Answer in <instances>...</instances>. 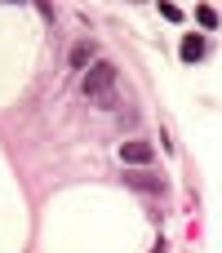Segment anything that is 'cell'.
<instances>
[{
    "instance_id": "obj_1",
    "label": "cell",
    "mask_w": 222,
    "mask_h": 253,
    "mask_svg": "<svg viewBox=\"0 0 222 253\" xmlns=\"http://www.w3.org/2000/svg\"><path fill=\"white\" fill-rule=\"evenodd\" d=\"M111 84H116V67L111 62H93L89 71H85V80H80V89L93 98V102H111Z\"/></svg>"
},
{
    "instance_id": "obj_2",
    "label": "cell",
    "mask_w": 222,
    "mask_h": 253,
    "mask_svg": "<svg viewBox=\"0 0 222 253\" xmlns=\"http://www.w3.org/2000/svg\"><path fill=\"white\" fill-rule=\"evenodd\" d=\"M151 156H156L151 142H125V147H120V160H125V165H151Z\"/></svg>"
},
{
    "instance_id": "obj_3",
    "label": "cell",
    "mask_w": 222,
    "mask_h": 253,
    "mask_svg": "<svg viewBox=\"0 0 222 253\" xmlns=\"http://www.w3.org/2000/svg\"><path fill=\"white\" fill-rule=\"evenodd\" d=\"M205 49H209V40H205V36H187L178 53H182V62H200V58H205Z\"/></svg>"
},
{
    "instance_id": "obj_4",
    "label": "cell",
    "mask_w": 222,
    "mask_h": 253,
    "mask_svg": "<svg viewBox=\"0 0 222 253\" xmlns=\"http://www.w3.org/2000/svg\"><path fill=\"white\" fill-rule=\"evenodd\" d=\"M196 22H200L205 31H214V27H218V9H214V4H196Z\"/></svg>"
},
{
    "instance_id": "obj_5",
    "label": "cell",
    "mask_w": 222,
    "mask_h": 253,
    "mask_svg": "<svg viewBox=\"0 0 222 253\" xmlns=\"http://www.w3.org/2000/svg\"><path fill=\"white\" fill-rule=\"evenodd\" d=\"M89 58H93V44H76L71 49V67H85Z\"/></svg>"
},
{
    "instance_id": "obj_6",
    "label": "cell",
    "mask_w": 222,
    "mask_h": 253,
    "mask_svg": "<svg viewBox=\"0 0 222 253\" xmlns=\"http://www.w3.org/2000/svg\"><path fill=\"white\" fill-rule=\"evenodd\" d=\"M160 13H165V18H169V22H182V9H178V4H174V0H160Z\"/></svg>"
}]
</instances>
